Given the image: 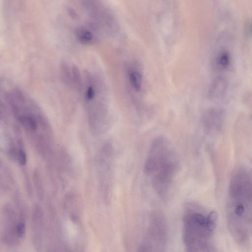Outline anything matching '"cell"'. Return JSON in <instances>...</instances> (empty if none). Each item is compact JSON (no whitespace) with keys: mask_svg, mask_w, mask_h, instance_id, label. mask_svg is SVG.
<instances>
[{"mask_svg":"<svg viewBox=\"0 0 252 252\" xmlns=\"http://www.w3.org/2000/svg\"><path fill=\"white\" fill-rule=\"evenodd\" d=\"M43 213L41 207L39 204L35 203L32 210V224L35 230H40L43 225Z\"/></svg>","mask_w":252,"mask_h":252,"instance_id":"obj_11","label":"cell"},{"mask_svg":"<svg viewBox=\"0 0 252 252\" xmlns=\"http://www.w3.org/2000/svg\"><path fill=\"white\" fill-rule=\"evenodd\" d=\"M224 120V112L220 109L213 108L208 110L204 116V124L211 132L219 131Z\"/></svg>","mask_w":252,"mask_h":252,"instance_id":"obj_8","label":"cell"},{"mask_svg":"<svg viewBox=\"0 0 252 252\" xmlns=\"http://www.w3.org/2000/svg\"><path fill=\"white\" fill-rule=\"evenodd\" d=\"M179 167V159L170 143L163 137L152 144L144 166L153 188L160 196L168 193Z\"/></svg>","mask_w":252,"mask_h":252,"instance_id":"obj_3","label":"cell"},{"mask_svg":"<svg viewBox=\"0 0 252 252\" xmlns=\"http://www.w3.org/2000/svg\"><path fill=\"white\" fill-rule=\"evenodd\" d=\"M16 232L17 236L20 239L24 237L26 233V224L23 220H20L17 222Z\"/></svg>","mask_w":252,"mask_h":252,"instance_id":"obj_16","label":"cell"},{"mask_svg":"<svg viewBox=\"0 0 252 252\" xmlns=\"http://www.w3.org/2000/svg\"><path fill=\"white\" fill-rule=\"evenodd\" d=\"M4 102L8 110L37 150L45 153L53 142L50 124L38 104L26 92L14 87L5 91Z\"/></svg>","mask_w":252,"mask_h":252,"instance_id":"obj_2","label":"cell"},{"mask_svg":"<svg viewBox=\"0 0 252 252\" xmlns=\"http://www.w3.org/2000/svg\"><path fill=\"white\" fill-rule=\"evenodd\" d=\"M102 85L97 76L90 71L84 72L81 89L89 127L95 135L102 134L107 126V112Z\"/></svg>","mask_w":252,"mask_h":252,"instance_id":"obj_5","label":"cell"},{"mask_svg":"<svg viewBox=\"0 0 252 252\" xmlns=\"http://www.w3.org/2000/svg\"><path fill=\"white\" fill-rule=\"evenodd\" d=\"M17 160L21 165H25L27 163V157L23 141L20 142L18 145Z\"/></svg>","mask_w":252,"mask_h":252,"instance_id":"obj_15","label":"cell"},{"mask_svg":"<svg viewBox=\"0 0 252 252\" xmlns=\"http://www.w3.org/2000/svg\"><path fill=\"white\" fill-rule=\"evenodd\" d=\"M77 36L79 40L84 43H90L94 41L93 35L88 31L81 29L78 30Z\"/></svg>","mask_w":252,"mask_h":252,"instance_id":"obj_14","label":"cell"},{"mask_svg":"<svg viewBox=\"0 0 252 252\" xmlns=\"http://www.w3.org/2000/svg\"><path fill=\"white\" fill-rule=\"evenodd\" d=\"M228 80L223 76H217L213 81L209 90V94L214 99L222 97L225 94L228 87Z\"/></svg>","mask_w":252,"mask_h":252,"instance_id":"obj_9","label":"cell"},{"mask_svg":"<svg viewBox=\"0 0 252 252\" xmlns=\"http://www.w3.org/2000/svg\"><path fill=\"white\" fill-rule=\"evenodd\" d=\"M217 213L197 205L187 208L183 219L182 237L188 252L214 251Z\"/></svg>","mask_w":252,"mask_h":252,"instance_id":"obj_4","label":"cell"},{"mask_svg":"<svg viewBox=\"0 0 252 252\" xmlns=\"http://www.w3.org/2000/svg\"><path fill=\"white\" fill-rule=\"evenodd\" d=\"M16 215L10 204H5L2 209L3 232L2 241L8 245H15L19 243V238L16 232L17 225Z\"/></svg>","mask_w":252,"mask_h":252,"instance_id":"obj_7","label":"cell"},{"mask_svg":"<svg viewBox=\"0 0 252 252\" xmlns=\"http://www.w3.org/2000/svg\"><path fill=\"white\" fill-rule=\"evenodd\" d=\"M33 180L37 195L39 199L42 200L44 196V188L40 173L37 169L33 171Z\"/></svg>","mask_w":252,"mask_h":252,"instance_id":"obj_12","label":"cell"},{"mask_svg":"<svg viewBox=\"0 0 252 252\" xmlns=\"http://www.w3.org/2000/svg\"><path fill=\"white\" fill-rule=\"evenodd\" d=\"M129 82L131 87L136 91H139L142 87V77L137 71L133 70L129 74Z\"/></svg>","mask_w":252,"mask_h":252,"instance_id":"obj_13","label":"cell"},{"mask_svg":"<svg viewBox=\"0 0 252 252\" xmlns=\"http://www.w3.org/2000/svg\"><path fill=\"white\" fill-rule=\"evenodd\" d=\"M32 243L35 249L37 251H40L42 247V240L41 236L39 234H34L33 235Z\"/></svg>","mask_w":252,"mask_h":252,"instance_id":"obj_17","label":"cell"},{"mask_svg":"<svg viewBox=\"0 0 252 252\" xmlns=\"http://www.w3.org/2000/svg\"><path fill=\"white\" fill-rule=\"evenodd\" d=\"M229 231L239 245H245L252 239V170L237 167L229 182L226 205Z\"/></svg>","mask_w":252,"mask_h":252,"instance_id":"obj_1","label":"cell"},{"mask_svg":"<svg viewBox=\"0 0 252 252\" xmlns=\"http://www.w3.org/2000/svg\"><path fill=\"white\" fill-rule=\"evenodd\" d=\"M231 63V57L226 50L220 51L215 56L213 61L214 68L218 71L226 70Z\"/></svg>","mask_w":252,"mask_h":252,"instance_id":"obj_10","label":"cell"},{"mask_svg":"<svg viewBox=\"0 0 252 252\" xmlns=\"http://www.w3.org/2000/svg\"><path fill=\"white\" fill-rule=\"evenodd\" d=\"M168 240L167 223L163 215L155 211L149 216L148 223L139 245L140 252H163Z\"/></svg>","mask_w":252,"mask_h":252,"instance_id":"obj_6","label":"cell"},{"mask_svg":"<svg viewBox=\"0 0 252 252\" xmlns=\"http://www.w3.org/2000/svg\"><path fill=\"white\" fill-rule=\"evenodd\" d=\"M247 32L249 34L252 36V21H251L248 25Z\"/></svg>","mask_w":252,"mask_h":252,"instance_id":"obj_18","label":"cell"}]
</instances>
